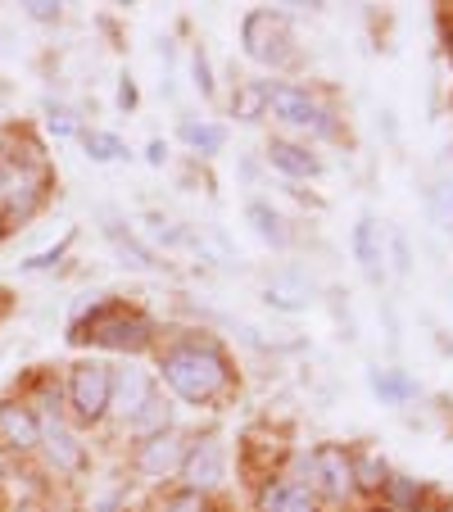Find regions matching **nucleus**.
<instances>
[{"label": "nucleus", "mask_w": 453, "mask_h": 512, "mask_svg": "<svg viewBox=\"0 0 453 512\" xmlns=\"http://www.w3.org/2000/svg\"><path fill=\"white\" fill-rule=\"evenodd\" d=\"M164 512H204V503H200V494H195V490H186V494H177Z\"/></svg>", "instance_id": "c756f323"}, {"label": "nucleus", "mask_w": 453, "mask_h": 512, "mask_svg": "<svg viewBox=\"0 0 453 512\" xmlns=\"http://www.w3.org/2000/svg\"><path fill=\"white\" fill-rule=\"evenodd\" d=\"M46 118H50V132H55V136H73V132H78V123H73V114H68L64 105H46Z\"/></svg>", "instance_id": "393cba45"}, {"label": "nucleus", "mask_w": 453, "mask_h": 512, "mask_svg": "<svg viewBox=\"0 0 453 512\" xmlns=\"http://www.w3.org/2000/svg\"><path fill=\"white\" fill-rule=\"evenodd\" d=\"M105 236H109V245H114V254L127 263V268H141V272L159 268V263L150 259V250H141V245H136V236H132V232H123V227H118V223H109V227H105Z\"/></svg>", "instance_id": "2eb2a0df"}, {"label": "nucleus", "mask_w": 453, "mask_h": 512, "mask_svg": "<svg viewBox=\"0 0 453 512\" xmlns=\"http://www.w3.org/2000/svg\"><path fill=\"white\" fill-rule=\"evenodd\" d=\"M376 512H390V508H376Z\"/></svg>", "instance_id": "f704fd0d"}, {"label": "nucleus", "mask_w": 453, "mask_h": 512, "mask_svg": "<svg viewBox=\"0 0 453 512\" xmlns=\"http://www.w3.org/2000/svg\"><path fill=\"white\" fill-rule=\"evenodd\" d=\"M354 254H358V263H363V272H367V281H386V254H381V241H376V223L372 218H358V227H354Z\"/></svg>", "instance_id": "f8f14e48"}, {"label": "nucleus", "mask_w": 453, "mask_h": 512, "mask_svg": "<svg viewBox=\"0 0 453 512\" xmlns=\"http://www.w3.org/2000/svg\"><path fill=\"white\" fill-rule=\"evenodd\" d=\"M87 155L100 159V164H109V159H127V145L109 132H87Z\"/></svg>", "instance_id": "412c9836"}, {"label": "nucleus", "mask_w": 453, "mask_h": 512, "mask_svg": "<svg viewBox=\"0 0 453 512\" xmlns=\"http://www.w3.org/2000/svg\"><path fill=\"white\" fill-rule=\"evenodd\" d=\"M109 390H114V372L105 363H78L73 381H68V399L78 408L82 422H100L109 408Z\"/></svg>", "instance_id": "7ed1b4c3"}, {"label": "nucleus", "mask_w": 453, "mask_h": 512, "mask_svg": "<svg viewBox=\"0 0 453 512\" xmlns=\"http://www.w3.org/2000/svg\"><path fill=\"white\" fill-rule=\"evenodd\" d=\"M263 512H318L309 503V494L290 490L286 481H272V490H263Z\"/></svg>", "instance_id": "f3484780"}, {"label": "nucleus", "mask_w": 453, "mask_h": 512, "mask_svg": "<svg viewBox=\"0 0 453 512\" xmlns=\"http://www.w3.org/2000/svg\"><path fill=\"white\" fill-rule=\"evenodd\" d=\"M245 218H250V223H254V232H259L263 241H272V245H281V241H286V227H281V218H277V209H272V204L254 200L250 209H245Z\"/></svg>", "instance_id": "6ab92c4d"}, {"label": "nucleus", "mask_w": 453, "mask_h": 512, "mask_svg": "<svg viewBox=\"0 0 453 512\" xmlns=\"http://www.w3.org/2000/svg\"><path fill=\"white\" fill-rule=\"evenodd\" d=\"M241 37H245V50H250V59H259V64H281V59H286L290 28H286V19H281V14L254 10L250 19H245Z\"/></svg>", "instance_id": "20e7f679"}, {"label": "nucleus", "mask_w": 453, "mask_h": 512, "mask_svg": "<svg viewBox=\"0 0 453 512\" xmlns=\"http://www.w3.org/2000/svg\"><path fill=\"white\" fill-rule=\"evenodd\" d=\"M263 300H268L272 309L299 313V309H309V304L318 300V286H313L309 277H299V272H281V277H272L268 286H263Z\"/></svg>", "instance_id": "1a4fd4ad"}, {"label": "nucleus", "mask_w": 453, "mask_h": 512, "mask_svg": "<svg viewBox=\"0 0 453 512\" xmlns=\"http://www.w3.org/2000/svg\"><path fill=\"white\" fill-rule=\"evenodd\" d=\"M182 141L191 145V150H200V155H218V150H222V141H227V136H222V127L191 123V118H186V123H182Z\"/></svg>", "instance_id": "aec40b11"}, {"label": "nucleus", "mask_w": 453, "mask_h": 512, "mask_svg": "<svg viewBox=\"0 0 453 512\" xmlns=\"http://www.w3.org/2000/svg\"><path fill=\"white\" fill-rule=\"evenodd\" d=\"M0 435L10 440V449H32V445H41L37 417H32L28 408H19V404H5V408H0Z\"/></svg>", "instance_id": "ddd939ff"}, {"label": "nucleus", "mask_w": 453, "mask_h": 512, "mask_svg": "<svg viewBox=\"0 0 453 512\" xmlns=\"http://www.w3.org/2000/svg\"><path fill=\"white\" fill-rule=\"evenodd\" d=\"M313 476H318V485L331 499H345V494L354 490V458L340 445H322L318 454H313Z\"/></svg>", "instance_id": "423d86ee"}, {"label": "nucleus", "mask_w": 453, "mask_h": 512, "mask_svg": "<svg viewBox=\"0 0 453 512\" xmlns=\"http://www.w3.org/2000/svg\"><path fill=\"white\" fill-rule=\"evenodd\" d=\"M444 46H449V55H453V14H444Z\"/></svg>", "instance_id": "473e14b6"}, {"label": "nucleus", "mask_w": 453, "mask_h": 512, "mask_svg": "<svg viewBox=\"0 0 453 512\" xmlns=\"http://www.w3.org/2000/svg\"><path fill=\"white\" fill-rule=\"evenodd\" d=\"M268 159H272V168H281V173H290V177H318L322 173L318 159H313L304 145H290V141H272Z\"/></svg>", "instance_id": "4468645a"}, {"label": "nucleus", "mask_w": 453, "mask_h": 512, "mask_svg": "<svg viewBox=\"0 0 453 512\" xmlns=\"http://www.w3.org/2000/svg\"><path fill=\"white\" fill-rule=\"evenodd\" d=\"M46 454H50V463L64 467V472L82 467V449H78V440H73L64 426H46Z\"/></svg>", "instance_id": "dca6fc26"}, {"label": "nucleus", "mask_w": 453, "mask_h": 512, "mask_svg": "<svg viewBox=\"0 0 453 512\" xmlns=\"http://www.w3.org/2000/svg\"><path fill=\"white\" fill-rule=\"evenodd\" d=\"M132 422H136V426H164V422H168V404H164V408H159V404H155V399H150V404H145V408H141V413H136V417H132Z\"/></svg>", "instance_id": "cd10ccee"}, {"label": "nucleus", "mask_w": 453, "mask_h": 512, "mask_svg": "<svg viewBox=\"0 0 453 512\" xmlns=\"http://www.w3.org/2000/svg\"><path fill=\"white\" fill-rule=\"evenodd\" d=\"M386 490H390V499H395L399 508H413L417 512V503H422V485L408 481V476H390Z\"/></svg>", "instance_id": "4be33fe9"}, {"label": "nucleus", "mask_w": 453, "mask_h": 512, "mask_svg": "<svg viewBox=\"0 0 453 512\" xmlns=\"http://www.w3.org/2000/svg\"><path fill=\"white\" fill-rule=\"evenodd\" d=\"M150 399H155V386H150V377H145L141 368L114 372V390H109V404H114L123 417H136L145 404H150Z\"/></svg>", "instance_id": "9d476101"}, {"label": "nucleus", "mask_w": 453, "mask_h": 512, "mask_svg": "<svg viewBox=\"0 0 453 512\" xmlns=\"http://www.w3.org/2000/svg\"><path fill=\"white\" fill-rule=\"evenodd\" d=\"M263 109H268V87H259V82H241V91L232 96V114L245 118V123H254Z\"/></svg>", "instance_id": "a211bd4d"}, {"label": "nucleus", "mask_w": 453, "mask_h": 512, "mask_svg": "<svg viewBox=\"0 0 453 512\" xmlns=\"http://www.w3.org/2000/svg\"><path fill=\"white\" fill-rule=\"evenodd\" d=\"M191 68H195V87H200V96H213V73H209V55H204V50H195Z\"/></svg>", "instance_id": "bb28decb"}, {"label": "nucleus", "mask_w": 453, "mask_h": 512, "mask_svg": "<svg viewBox=\"0 0 453 512\" xmlns=\"http://www.w3.org/2000/svg\"><path fill=\"white\" fill-rule=\"evenodd\" d=\"M182 476H186L191 490H213V485H222V476H227V454H222L218 440L195 445L191 454H186V463H182Z\"/></svg>", "instance_id": "0eeeda50"}, {"label": "nucleus", "mask_w": 453, "mask_h": 512, "mask_svg": "<svg viewBox=\"0 0 453 512\" xmlns=\"http://www.w3.org/2000/svg\"><path fill=\"white\" fill-rule=\"evenodd\" d=\"M0 223H5V218H0ZM0 236H5V227H0Z\"/></svg>", "instance_id": "72a5a7b5"}, {"label": "nucleus", "mask_w": 453, "mask_h": 512, "mask_svg": "<svg viewBox=\"0 0 453 512\" xmlns=\"http://www.w3.org/2000/svg\"><path fill=\"white\" fill-rule=\"evenodd\" d=\"M367 386H372L376 399H386V404H408V399H417V390H422L399 368H367Z\"/></svg>", "instance_id": "9b49d317"}, {"label": "nucleus", "mask_w": 453, "mask_h": 512, "mask_svg": "<svg viewBox=\"0 0 453 512\" xmlns=\"http://www.w3.org/2000/svg\"><path fill=\"white\" fill-rule=\"evenodd\" d=\"M118 105H123V109H136V82H132V78L118 82Z\"/></svg>", "instance_id": "7c9ffc66"}, {"label": "nucleus", "mask_w": 453, "mask_h": 512, "mask_svg": "<svg viewBox=\"0 0 453 512\" xmlns=\"http://www.w3.org/2000/svg\"><path fill=\"white\" fill-rule=\"evenodd\" d=\"M182 463H186V445L177 440L173 431L150 435V440L141 445V454H136V467H141L145 476H168V472H177Z\"/></svg>", "instance_id": "6e6552de"}, {"label": "nucleus", "mask_w": 453, "mask_h": 512, "mask_svg": "<svg viewBox=\"0 0 453 512\" xmlns=\"http://www.w3.org/2000/svg\"><path fill=\"white\" fill-rule=\"evenodd\" d=\"M73 340H91V345H105V349H145L150 345V322L141 318L136 309L127 304H100L87 322H78Z\"/></svg>", "instance_id": "f03ea898"}, {"label": "nucleus", "mask_w": 453, "mask_h": 512, "mask_svg": "<svg viewBox=\"0 0 453 512\" xmlns=\"http://www.w3.org/2000/svg\"><path fill=\"white\" fill-rule=\"evenodd\" d=\"M268 109L277 118H286V123H295V127H313V132H331V123H327V114H322L318 105H313L304 91H295V87H268Z\"/></svg>", "instance_id": "39448f33"}, {"label": "nucleus", "mask_w": 453, "mask_h": 512, "mask_svg": "<svg viewBox=\"0 0 453 512\" xmlns=\"http://www.w3.org/2000/svg\"><path fill=\"white\" fill-rule=\"evenodd\" d=\"M164 155H168V150H164V141H150V150H145V159H150V164H164Z\"/></svg>", "instance_id": "2f4dec72"}, {"label": "nucleus", "mask_w": 453, "mask_h": 512, "mask_svg": "<svg viewBox=\"0 0 453 512\" xmlns=\"http://www.w3.org/2000/svg\"><path fill=\"white\" fill-rule=\"evenodd\" d=\"M23 10H28L37 23H55L59 19V5H50V0H32V5H23Z\"/></svg>", "instance_id": "c85d7f7f"}, {"label": "nucleus", "mask_w": 453, "mask_h": 512, "mask_svg": "<svg viewBox=\"0 0 453 512\" xmlns=\"http://www.w3.org/2000/svg\"><path fill=\"white\" fill-rule=\"evenodd\" d=\"M390 250H395V272L408 277L413 272V254H408V236L404 232H390Z\"/></svg>", "instance_id": "a878e982"}, {"label": "nucleus", "mask_w": 453, "mask_h": 512, "mask_svg": "<svg viewBox=\"0 0 453 512\" xmlns=\"http://www.w3.org/2000/svg\"><path fill=\"white\" fill-rule=\"evenodd\" d=\"M381 476H386V467L376 463L372 454L358 458V463H354V481H358V485H367V490H376V485H381Z\"/></svg>", "instance_id": "b1692460"}, {"label": "nucleus", "mask_w": 453, "mask_h": 512, "mask_svg": "<svg viewBox=\"0 0 453 512\" xmlns=\"http://www.w3.org/2000/svg\"><path fill=\"white\" fill-rule=\"evenodd\" d=\"M431 213H435V223H440L444 232L453 236V186H449V182L431 191Z\"/></svg>", "instance_id": "5701e85b"}, {"label": "nucleus", "mask_w": 453, "mask_h": 512, "mask_svg": "<svg viewBox=\"0 0 453 512\" xmlns=\"http://www.w3.org/2000/svg\"><path fill=\"white\" fill-rule=\"evenodd\" d=\"M164 381L182 399L200 404V399H213L227 386V358L213 345H182L173 354H164Z\"/></svg>", "instance_id": "f257e3e1"}]
</instances>
